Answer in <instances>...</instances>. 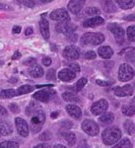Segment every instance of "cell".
<instances>
[{"label":"cell","mask_w":135,"mask_h":148,"mask_svg":"<svg viewBox=\"0 0 135 148\" xmlns=\"http://www.w3.org/2000/svg\"><path fill=\"white\" fill-rule=\"evenodd\" d=\"M25 115L31 119V130L37 134L41 131L46 121V114L42 107L36 103H31L25 109Z\"/></svg>","instance_id":"1"},{"label":"cell","mask_w":135,"mask_h":148,"mask_svg":"<svg viewBox=\"0 0 135 148\" xmlns=\"http://www.w3.org/2000/svg\"><path fill=\"white\" fill-rule=\"evenodd\" d=\"M121 130L117 127H109L103 131L102 140L106 145H113L121 138Z\"/></svg>","instance_id":"2"},{"label":"cell","mask_w":135,"mask_h":148,"mask_svg":"<svg viewBox=\"0 0 135 148\" xmlns=\"http://www.w3.org/2000/svg\"><path fill=\"white\" fill-rule=\"evenodd\" d=\"M105 41V36L101 33H86L83 34L80 39L82 45L84 46H96Z\"/></svg>","instance_id":"3"},{"label":"cell","mask_w":135,"mask_h":148,"mask_svg":"<svg viewBox=\"0 0 135 148\" xmlns=\"http://www.w3.org/2000/svg\"><path fill=\"white\" fill-rule=\"evenodd\" d=\"M134 77V69L129 64H122L119 67L118 71V78L122 82H127L129 80H132Z\"/></svg>","instance_id":"4"},{"label":"cell","mask_w":135,"mask_h":148,"mask_svg":"<svg viewBox=\"0 0 135 148\" xmlns=\"http://www.w3.org/2000/svg\"><path fill=\"white\" fill-rule=\"evenodd\" d=\"M107 29L114 34L115 40H116V43L118 44V45H122V44L124 43L125 33H124V29H123L120 25H118L117 23H109Z\"/></svg>","instance_id":"5"},{"label":"cell","mask_w":135,"mask_h":148,"mask_svg":"<svg viewBox=\"0 0 135 148\" xmlns=\"http://www.w3.org/2000/svg\"><path fill=\"white\" fill-rule=\"evenodd\" d=\"M81 128L86 134L90 136H96L100 132V128H98V124L92 120H84L81 124Z\"/></svg>","instance_id":"6"},{"label":"cell","mask_w":135,"mask_h":148,"mask_svg":"<svg viewBox=\"0 0 135 148\" xmlns=\"http://www.w3.org/2000/svg\"><path fill=\"white\" fill-rule=\"evenodd\" d=\"M55 93L56 92L54 90H51V89H49V88H45V89H42V90L37 91L36 93H34L33 97L39 101L49 103L52 99V97L55 95Z\"/></svg>","instance_id":"7"},{"label":"cell","mask_w":135,"mask_h":148,"mask_svg":"<svg viewBox=\"0 0 135 148\" xmlns=\"http://www.w3.org/2000/svg\"><path fill=\"white\" fill-rule=\"evenodd\" d=\"M108 107H109V103H108V101H107V99H100V101L92 103L90 110H92V115L101 116L104 113H106V111L108 110Z\"/></svg>","instance_id":"8"},{"label":"cell","mask_w":135,"mask_h":148,"mask_svg":"<svg viewBox=\"0 0 135 148\" xmlns=\"http://www.w3.org/2000/svg\"><path fill=\"white\" fill-rule=\"evenodd\" d=\"M50 17L53 21H58L60 23H65V21H70V15L67 12V10L64 8H58L56 10L52 11Z\"/></svg>","instance_id":"9"},{"label":"cell","mask_w":135,"mask_h":148,"mask_svg":"<svg viewBox=\"0 0 135 148\" xmlns=\"http://www.w3.org/2000/svg\"><path fill=\"white\" fill-rule=\"evenodd\" d=\"M77 29L76 25L72 23L71 21H65V23H59L57 25H56V31L58 33L64 34V35H69V34H72L75 29Z\"/></svg>","instance_id":"10"},{"label":"cell","mask_w":135,"mask_h":148,"mask_svg":"<svg viewBox=\"0 0 135 148\" xmlns=\"http://www.w3.org/2000/svg\"><path fill=\"white\" fill-rule=\"evenodd\" d=\"M15 126H17V130L19 132V134L23 137H28L30 134V128L29 124L27 123V121L21 118H15Z\"/></svg>","instance_id":"11"},{"label":"cell","mask_w":135,"mask_h":148,"mask_svg":"<svg viewBox=\"0 0 135 148\" xmlns=\"http://www.w3.org/2000/svg\"><path fill=\"white\" fill-rule=\"evenodd\" d=\"M63 56L66 59L76 60V59H78L80 56V50H79V48L74 45L67 46V47L63 50Z\"/></svg>","instance_id":"12"},{"label":"cell","mask_w":135,"mask_h":148,"mask_svg":"<svg viewBox=\"0 0 135 148\" xmlns=\"http://www.w3.org/2000/svg\"><path fill=\"white\" fill-rule=\"evenodd\" d=\"M134 91V87L131 84H127L124 85L122 87H116L114 88V92L117 97H128V95H131Z\"/></svg>","instance_id":"13"},{"label":"cell","mask_w":135,"mask_h":148,"mask_svg":"<svg viewBox=\"0 0 135 148\" xmlns=\"http://www.w3.org/2000/svg\"><path fill=\"white\" fill-rule=\"evenodd\" d=\"M58 77L60 80L68 82L75 78V72L71 71L70 69H62L61 71L58 72Z\"/></svg>","instance_id":"14"},{"label":"cell","mask_w":135,"mask_h":148,"mask_svg":"<svg viewBox=\"0 0 135 148\" xmlns=\"http://www.w3.org/2000/svg\"><path fill=\"white\" fill-rule=\"evenodd\" d=\"M83 4H84L83 0H81V1H78V0H71V1L68 2L67 6H68V9H69L72 13L77 14V13L81 10Z\"/></svg>","instance_id":"15"},{"label":"cell","mask_w":135,"mask_h":148,"mask_svg":"<svg viewBox=\"0 0 135 148\" xmlns=\"http://www.w3.org/2000/svg\"><path fill=\"white\" fill-rule=\"evenodd\" d=\"M66 111H67L68 115H69L70 117L74 118V119H77V120L80 119V117H81V115H82L80 108L76 105H68L67 107H66Z\"/></svg>","instance_id":"16"},{"label":"cell","mask_w":135,"mask_h":148,"mask_svg":"<svg viewBox=\"0 0 135 148\" xmlns=\"http://www.w3.org/2000/svg\"><path fill=\"white\" fill-rule=\"evenodd\" d=\"M105 19L101 16H94L92 18L86 19L83 23V27H98V25H104Z\"/></svg>","instance_id":"17"},{"label":"cell","mask_w":135,"mask_h":148,"mask_svg":"<svg viewBox=\"0 0 135 148\" xmlns=\"http://www.w3.org/2000/svg\"><path fill=\"white\" fill-rule=\"evenodd\" d=\"M40 31L43 36V38L45 40H48L50 38V29H49V23H48L47 19L42 18L39 23Z\"/></svg>","instance_id":"18"},{"label":"cell","mask_w":135,"mask_h":148,"mask_svg":"<svg viewBox=\"0 0 135 148\" xmlns=\"http://www.w3.org/2000/svg\"><path fill=\"white\" fill-rule=\"evenodd\" d=\"M12 125L7 121H0V136H7L12 133Z\"/></svg>","instance_id":"19"},{"label":"cell","mask_w":135,"mask_h":148,"mask_svg":"<svg viewBox=\"0 0 135 148\" xmlns=\"http://www.w3.org/2000/svg\"><path fill=\"white\" fill-rule=\"evenodd\" d=\"M98 54L103 59H110L113 56V54H114V51H113L112 48L109 47V46H103V47L98 48Z\"/></svg>","instance_id":"20"},{"label":"cell","mask_w":135,"mask_h":148,"mask_svg":"<svg viewBox=\"0 0 135 148\" xmlns=\"http://www.w3.org/2000/svg\"><path fill=\"white\" fill-rule=\"evenodd\" d=\"M30 74L33 77H42L44 75V69L39 65V64H34L31 68H30Z\"/></svg>","instance_id":"21"},{"label":"cell","mask_w":135,"mask_h":148,"mask_svg":"<svg viewBox=\"0 0 135 148\" xmlns=\"http://www.w3.org/2000/svg\"><path fill=\"white\" fill-rule=\"evenodd\" d=\"M114 115L112 113H104L98 118V121L104 125H110L114 122Z\"/></svg>","instance_id":"22"},{"label":"cell","mask_w":135,"mask_h":148,"mask_svg":"<svg viewBox=\"0 0 135 148\" xmlns=\"http://www.w3.org/2000/svg\"><path fill=\"white\" fill-rule=\"evenodd\" d=\"M62 99H63L65 101H74V103L80 101L78 95H76L75 93H73V92H69V91L64 92L63 95H62Z\"/></svg>","instance_id":"23"},{"label":"cell","mask_w":135,"mask_h":148,"mask_svg":"<svg viewBox=\"0 0 135 148\" xmlns=\"http://www.w3.org/2000/svg\"><path fill=\"white\" fill-rule=\"evenodd\" d=\"M132 147H133L132 142L129 139H127V138H124L121 141H119L115 146H113L112 148H132Z\"/></svg>","instance_id":"24"},{"label":"cell","mask_w":135,"mask_h":148,"mask_svg":"<svg viewBox=\"0 0 135 148\" xmlns=\"http://www.w3.org/2000/svg\"><path fill=\"white\" fill-rule=\"evenodd\" d=\"M15 95H17L14 89H3L0 92V97L1 99H10V97H13Z\"/></svg>","instance_id":"25"},{"label":"cell","mask_w":135,"mask_h":148,"mask_svg":"<svg viewBox=\"0 0 135 148\" xmlns=\"http://www.w3.org/2000/svg\"><path fill=\"white\" fill-rule=\"evenodd\" d=\"M117 3L119 4V6L123 9H130V8H133L134 7V4H135V1L131 0V1H123V0H117L116 1Z\"/></svg>","instance_id":"26"},{"label":"cell","mask_w":135,"mask_h":148,"mask_svg":"<svg viewBox=\"0 0 135 148\" xmlns=\"http://www.w3.org/2000/svg\"><path fill=\"white\" fill-rule=\"evenodd\" d=\"M122 113L124 114L125 116H128V117H132L135 114V107L134 106H123L122 107Z\"/></svg>","instance_id":"27"},{"label":"cell","mask_w":135,"mask_h":148,"mask_svg":"<svg viewBox=\"0 0 135 148\" xmlns=\"http://www.w3.org/2000/svg\"><path fill=\"white\" fill-rule=\"evenodd\" d=\"M103 8H104V10L107 13L115 12L116 11V6L113 4L112 1H105V2H103Z\"/></svg>","instance_id":"28"},{"label":"cell","mask_w":135,"mask_h":148,"mask_svg":"<svg viewBox=\"0 0 135 148\" xmlns=\"http://www.w3.org/2000/svg\"><path fill=\"white\" fill-rule=\"evenodd\" d=\"M124 128H125V130H126V132L129 134V135H133V134H134L135 127H134V124H133L132 121H130V120H127V121H125Z\"/></svg>","instance_id":"29"},{"label":"cell","mask_w":135,"mask_h":148,"mask_svg":"<svg viewBox=\"0 0 135 148\" xmlns=\"http://www.w3.org/2000/svg\"><path fill=\"white\" fill-rule=\"evenodd\" d=\"M64 137H65V140L67 141V143L69 144L70 146H73L74 144L76 143V136L73 132H69V133H65L64 134Z\"/></svg>","instance_id":"30"},{"label":"cell","mask_w":135,"mask_h":148,"mask_svg":"<svg viewBox=\"0 0 135 148\" xmlns=\"http://www.w3.org/2000/svg\"><path fill=\"white\" fill-rule=\"evenodd\" d=\"M19 143L15 141H4L0 144V148H19Z\"/></svg>","instance_id":"31"},{"label":"cell","mask_w":135,"mask_h":148,"mask_svg":"<svg viewBox=\"0 0 135 148\" xmlns=\"http://www.w3.org/2000/svg\"><path fill=\"white\" fill-rule=\"evenodd\" d=\"M33 90V86H31V85H23V86L19 87L17 91V95H25V93H29L31 92V91Z\"/></svg>","instance_id":"32"},{"label":"cell","mask_w":135,"mask_h":148,"mask_svg":"<svg viewBox=\"0 0 135 148\" xmlns=\"http://www.w3.org/2000/svg\"><path fill=\"white\" fill-rule=\"evenodd\" d=\"M85 15H88V16H96V15H98L101 13V10L96 7H88V8L85 9Z\"/></svg>","instance_id":"33"},{"label":"cell","mask_w":135,"mask_h":148,"mask_svg":"<svg viewBox=\"0 0 135 148\" xmlns=\"http://www.w3.org/2000/svg\"><path fill=\"white\" fill-rule=\"evenodd\" d=\"M86 83H87V79H86L85 77H82V78H80L79 80H78L77 82H76L74 89H75L76 91L81 90V89L84 87V85H86Z\"/></svg>","instance_id":"34"},{"label":"cell","mask_w":135,"mask_h":148,"mask_svg":"<svg viewBox=\"0 0 135 148\" xmlns=\"http://www.w3.org/2000/svg\"><path fill=\"white\" fill-rule=\"evenodd\" d=\"M127 37H128L129 41L131 42L135 41V27L133 25L127 27Z\"/></svg>","instance_id":"35"},{"label":"cell","mask_w":135,"mask_h":148,"mask_svg":"<svg viewBox=\"0 0 135 148\" xmlns=\"http://www.w3.org/2000/svg\"><path fill=\"white\" fill-rule=\"evenodd\" d=\"M65 66L70 68V70L73 72H79L80 71V66L76 63H71V62H65Z\"/></svg>","instance_id":"36"},{"label":"cell","mask_w":135,"mask_h":148,"mask_svg":"<svg viewBox=\"0 0 135 148\" xmlns=\"http://www.w3.org/2000/svg\"><path fill=\"white\" fill-rule=\"evenodd\" d=\"M39 139L41 140V141H49V140H51L52 139L51 132H50V131H46V132H44V133L40 134Z\"/></svg>","instance_id":"37"},{"label":"cell","mask_w":135,"mask_h":148,"mask_svg":"<svg viewBox=\"0 0 135 148\" xmlns=\"http://www.w3.org/2000/svg\"><path fill=\"white\" fill-rule=\"evenodd\" d=\"M127 54H126V58L128 60H130L131 62H134V49L130 48V49H127Z\"/></svg>","instance_id":"38"},{"label":"cell","mask_w":135,"mask_h":148,"mask_svg":"<svg viewBox=\"0 0 135 148\" xmlns=\"http://www.w3.org/2000/svg\"><path fill=\"white\" fill-rule=\"evenodd\" d=\"M61 127L64 128V129H71L73 127V123L69 120H65L61 123Z\"/></svg>","instance_id":"39"},{"label":"cell","mask_w":135,"mask_h":148,"mask_svg":"<svg viewBox=\"0 0 135 148\" xmlns=\"http://www.w3.org/2000/svg\"><path fill=\"white\" fill-rule=\"evenodd\" d=\"M66 39H67V41L70 42V43H75V42L77 41V36H76L74 33H72V34H69V35L66 36Z\"/></svg>","instance_id":"40"},{"label":"cell","mask_w":135,"mask_h":148,"mask_svg":"<svg viewBox=\"0 0 135 148\" xmlns=\"http://www.w3.org/2000/svg\"><path fill=\"white\" fill-rule=\"evenodd\" d=\"M84 57H85L86 59H88V60L96 59V53L94 51H88V52H86V53H85V56H84Z\"/></svg>","instance_id":"41"},{"label":"cell","mask_w":135,"mask_h":148,"mask_svg":"<svg viewBox=\"0 0 135 148\" xmlns=\"http://www.w3.org/2000/svg\"><path fill=\"white\" fill-rule=\"evenodd\" d=\"M9 110L14 114L19 113V107L17 105H15V103H10L9 105Z\"/></svg>","instance_id":"42"},{"label":"cell","mask_w":135,"mask_h":148,"mask_svg":"<svg viewBox=\"0 0 135 148\" xmlns=\"http://www.w3.org/2000/svg\"><path fill=\"white\" fill-rule=\"evenodd\" d=\"M96 83L98 85H101V86H109V85H111L113 82H111V81H104V80H100V79H98V80H96Z\"/></svg>","instance_id":"43"},{"label":"cell","mask_w":135,"mask_h":148,"mask_svg":"<svg viewBox=\"0 0 135 148\" xmlns=\"http://www.w3.org/2000/svg\"><path fill=\"white\" fill-rule=\"evenodd\" d=\"M47 78L50 79V80H54L55 79V70H49L47 73Z\"/></svg>","instance_id":"44"},{"label":"cell","mask_w":135,"mask_h":148,"mask_svg":"<svg viewBox=\"0 0 135 148\" xmlns=\"http://www.w3.org/2000/svg\"><path fill=\"white\" fill-rule=\"evenodd\" d=\"M42 63H43L45 66H50L52 64L51 58H49V57H44L43 60H42Z\"/></svg>","instance_id":"45"},{"label":"cell","mask_w":135,"mask_h":148,"mask_svg":"<svg viewBox=\"0 0 135 148\" xmlns=\"http://www.w3.org/2000/svg\"><path fill=\"white\" fill-rule=\"evenodd\" d=\"M21 3H23V4L28 7H34L35 6V2H34V1H21Z\"/></svg>","instance_id":"46"},{"label":"cell","mask_w":135,"mask_h":148,"mask_svg":"<svg viewBox=\"0 0 135 148\" xmlns=\"http://www.w3.org/2000/svg\"><path fill=\"white\" fill-rule=\"evenodd\" d=\"M10 7L4 3H0V10H10Z\"/></svg>","instance_id":"47"},{"label":"cell","mask_w":135,"mask_h":148,"mask_svg":"<svg viewBox=\"0 0 135 148\" xmlns=\"http://www.w3.org/2000/svg\"><path fill=\"white\" fill-rule=\"evenodd\" d=\"M34 148H51V146L48 143H42V144H39V145L35 146Z\"/></svg>","instance_id":"48"},{"label":"cell","mask_w":135,"mask_h":148,"mask_svg":"<svg viewBox=\"0 0 135 148\" xmlns=\"http://www.w3.org/2000/svg\"><path fill=\"white\" fill-rule=\"evenodd\" d=\"M21 32V27H19V25H15V27H13L12 29V33L13 34H19Z\"/></svg>","instance_id":"49"},{"label":"cell","mask_w":135,"mask_h":148,"mask_svg":"<svg viewBox=\"0 0 135 148\" xmlns=\"http://www.w3.org/2000/svg\"><path fill=\"white\" fill-rule=\"evenodd\" d=\"M21 54L19 53V51H17L14 54H13V56H12V58H11V59H12V60H17V59H19V58H21Z\"/></svg>","instance_id":"50"},{"label":"cell","mask_w":135,"mask_h":148,"mask_svg":"<svg viewBox=\"0 0 135 148\" xmlns=\"http://www.w3.org/2000/svg\"><path fill=\"white\" fill-rule=\"evenodd\" d=\"M35 62H36V59L35 58H30V59H28L27 61L25 62V65H31V64H35Z\"/></svg>","instance_id":"51"},{"label":"cell","mask_w":135,"mask_h":148,"mask_svg":"<svg viewBox=\"0 0 135 148\" xmlns=\"http://www.w3.org/2000/svg\"><path fill=\"white\" fill-rule=\"evenodd\" d=\"M6 114H7V111L5 110V108H3L2 106H0V115L4 116V115H6Z\"/></svg>","instance_id":"52"},{"label":"cell","mask_w":135,"mask_h":148,"mask_svg":"<svg viewBox=\"0 0 135 148\" xmlns=\"http://www.w3.org/2000/svg\"><path fill=\"white\" fill-rule=\"evenodd\" d=\"M134 14H131V15H128V16H126V17H124V19L125 21H134Z\"/></svg>","instance_id":"53"},{"label":"cell","mask_w":135,"mask_h":148,"mask_svg":"<svg viewBox=\"0 0 135 148\" xmlns=\"http://www.w3.org/2000/svg\"><path fill=\"white\" fill-rule=\"evenodd\" d=\"M32 34H33V29H32V27H28V29H25V35L30 36V35H32Z\"/></svg>","instance_id":"54"},{"label":"cell","mask_w":135,"mask_h":148,"mask_svg":"<svg viewBox=\"0 0 135 148\" xmlns=\"http://www.w3.org/2000/svg\"><path fill=\"white\" fill-rule=\"evenodd\" d=\"M58 112H53V113L51 114V118L52 119H57V117H58Z\"/></svg>","instance_id":"55"},{"label":"cell","mask_w":135,"mask_h":148,"mask_svg":"<svg viewBox=\"0 0 135 148\" xmlns=\"http://www.w3.org/2000/svg\"><path fill=\"white\" fill-rule=\"evenodd\" d=\"M54 148H67V147L64 145H61V144H57V145L54 146Z\"/></svg>","instance_id":"56"},{"label":"cell","mask_w":135,"mask_h":148,"mask_svg":"<svg viewBox=\"0 0 135 148\" xmlns=\"http://www.w3.org/2000/svg\"><path fill=\"white\" fill-rule=\"evenodd\" d=\"M9 82H10V83H15V82H17V78H10V79H9Z\"/></svg>","instance_id":"57"},{"label":"cell","mask_w":135,"mask_h":148,"mask_svg":"<svg viewBox=\"0 0 135 148\" xmlns=\"http://www.w3.org/2000/svg\"><path fill=\"white\" fill-rule=\"evenodd\" d=\"M41 2L42 3H50V2H52V0H42Z\"/></svg>","instance_id":"58"}]
</instances>
